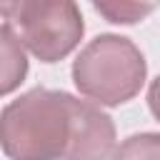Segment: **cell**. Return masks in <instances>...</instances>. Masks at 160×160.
<instances>
[{"label":"cell","mask_w":160,"mask_h":160,"mask_svg":"<svg viewBox=\"0 0 160 160\" xmlns=\"http://www.w3.org/2000/svg\"><path fill=\"white\" fill-rule=\"evenodd\" d=\"M115 152V122L95 102L75 98L72 138L62 160H108Z\"/></svg>","instance_id":"cell-4"},{"label":"cell","mask_w":160,"mask_h":160,"mask_svg":"<svg viewBox=\"0 0 160 160\" xmlns=\"http://www.w3.org/2000/svg\"><path fill=\"white\" fill-rule=\"evenodd\" d=\"M2 95H10L28 75V58H25V50H22V42H20V35L12 32V25L10 22H2Z\"/></svg>","instance_id":"cell-5"},{"label":"cell","mask_w":160,"mask_h":160,"mask_svg":"<svg viewBox=\"0 0 160 160\" xmlns=\"http://www.w3.org/2000/svg\"><path fill=\"white\" fill-rule=\"evenodd\" d=\"M52 0H0V12L5 18V22H15L18 28L30 20L35 12H40L45 5H50Z\"/></svg>","instance_id":"cell-8"},{"label":"cell","mask_w":160,"mask_h":160,"mask_svg":"<svg viewBox=\"0 0 160 160\" xmlns=\"http://www.w3.org/2000/svg\"><path fill=\"white\" fill-rule=\"evenodd\" d=\"M148 78L140 48L122 35L102 32L92 38L72 60V82L95 105L118 108L132 100Z\"/></svg>","instance_id":"cell-2"},{"label":"cell","mask_w":160,"mask_h":160,"mask_svg":"<svg viewBox=\"0 0 160 160\" xmlns=\"http://www.w3.org/2000/svg\"><path fill=\"white\" fill-rule=\"evenodd\" d=\"M148 108H150L152 118L160 120V75H158V78L150 82V88H148Z\"/></svg>","instance_id":"cell-9"},{"label":"cell","mask_w":160,"mask_h":160,"mask_svg":"<svg viewBox=\"0 0 160 160\" xmlns=\"http://www.w3.org/2000/svg\"><path fill=\"white\" fill-rule=\"evenodd\" d=\"M85 22L75 0H52L20 25V42L40 60L58 62L82 40Z\"/></svg>","instance_id":"cell-3"},{"label":"cell","mask_w":160,"mask_h":160,"mask_svg":"<svg viewBox=\"0 0 160 160\" xmlns=\"http://www.w3.org/2000/svg\"><path fill=\"white\" fill-rule=\"evenodd\" d=\"M95 12L112 25H135L145 20L160 0H90Z\"/></svg>","instance_id":"cell-6"},{"label":"cell","mask_w":160,"mask_h":160,"mask_svg":"<svg viewBox=\"0 0 160 160\" xmlns=\"http://www.w3.org/2000/svg\"><path fill=\"white\" fill-rule=\"evenodd\" d=\"M75 95L32 88L0 115V142L10 160H62L72 138Z\"/></svg>","instance_id":"cell-1"},{"label":"cell","mask_w":160,"mask_h":160,"mask_svg":"<svg viewBox=\"0 0 160 160\" xmlns=\"http://www.w3.org/2000/svg\"><path fill=\"white\" fill-rule=\"evenodd\" d=\"M110 160H160V132H135L125 138Z\"/></svg>","instance_id":"cell-7"}]
</instances>
